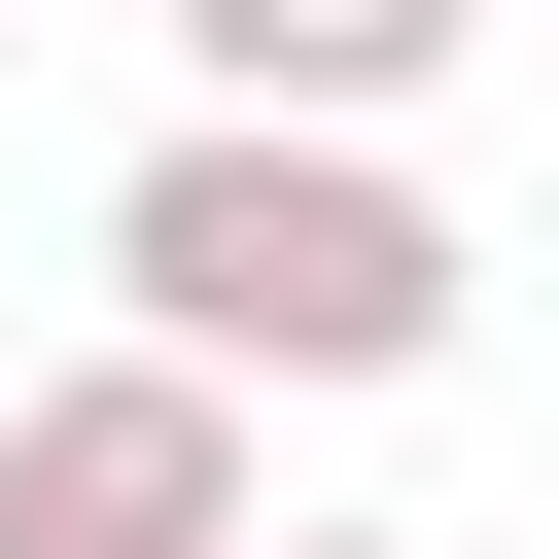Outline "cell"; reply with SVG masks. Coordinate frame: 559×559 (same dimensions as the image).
I'll use <instances>...</instances> for the list:
<instances>
[{"label": "cell", "instance_id": "cell-1", "mask_svg": "<svg viewBox=\"0 0 559 559\" xmlns=\"http://www.w3.org/2000/svg\"><path fill=\"white\" fill-rule=\"evenodd\" d=\"M105 349H175V384H419L454 314H489V245L384 175V140H245V105H175L140 175H105Z\"/></svg>", "mask_w": 559, "mask_h": 559}, {"label": "cell", "instance_id": "cell-3", "mask_svg": "<svg viewBox=\"0 0 559 559\" xmlns=\"http://www.w3.org/2000/svg\"><path fill=\"white\" fill-rule=\"evenodd\" d=\"M454 35H489V0H175V105H245V140H384Z\"/></svg>", "mask_w": 559, "mask_h": 559}, {"label": "cell", "instance_id": "cell-5", "mask_svg": "<svg viewBox=\"0 0 559 559\" xmlns=\"http://www.w3.org/2000/svg\"><path fill=\"white\" fill-rule=\"evenodd\" d=\"M0 35H35V0H0Z\"/></svg>", "mask_w": 559, "mask_h": 559}, {"label": "cell", "instance_id": "cell-2", "mask_svg": "<svg viewBox=\"0 0 559 559\" xmlns=\"http://www.w3.org/2000/svg\"><path fill=\"white\" fill-rule=\"evenodd\" d=\"M245 524H280L245 384H175V349H70V384H0V559H245Z\"/></svg>", "mask_w": 559, "mask_h": 559}, {"label": "cell", "instance_id": "cell-4", "mask_svg": "<svg viewBox=\"0 0 559 559\" xmlns=\"http://www.w3.org/2000/svg\"><path fill=\"white\" fill-rule=\"evenodd\" d=\"M245 559H419V524H245Z\"/></svg>", "mask_w": 559, "mask_h": 559}]
</instances>
